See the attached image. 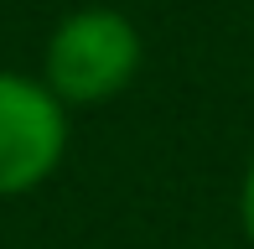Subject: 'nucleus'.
I'll return each mask as SVG.
<instances>
[{"label": "nucleus", "mask_w": 254, "mask_h": 249, "mask_svg": "<svg viewBox=\"0 0 254 249\" xmlns=\"http://www.w3.org/2000/svg\"><path fill=\"white\" fill-rule=\"evenodd\" d=\"M145 62V42L125 10L114 5H78L52 26L42 47V83L63 99L67 109L78 104H109L135 83Z\"/></svg>", "instance_id": "1"}, {"label": "nucleus", "mask_w": 254, "mask_h": 249, "mask_svg": "<svg viewBox=\"0 0 254 249\" xmlns=\"http://www.w3.org/2000/svg\"><path fill=\"white\" fill-rule=\"evenodd\" d=\"M73 140L67 104L42 78L0 67V197H26L52 182Z\"/></svg>", "instance_id": "2"}, {"label": "nucleus", "mask_w": 254, "mask_h": 249, "mask_svg": "<svg viewBox=\"0 0 254 249\" xmlns=\"http://www.w3.org/2000/svg\"><path fill=\"white\" fill-rule=\"evenodd\" d=\"M239 229H244V239L254 249V156L244 166V182H239Z\"/></svg>", "instance_id": "3"}]
</instances>
